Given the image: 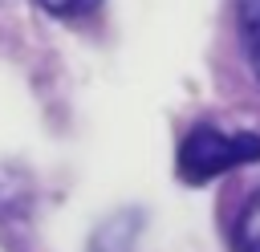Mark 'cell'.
Instances as JSON below:
<instances>
[{"label": "cell", "instance_id": "obj_1", "mask_svg": "<svg viewBox=\"0 0 260 252\" xmlns=\"http://www.w3.org/2000/svg\"><path fill=\"white\" fill-rule=\"evenodd\" d=\"M244 163H260V134L248 130L228 134L219 126H195L179 146V175L187 183H207Z\"/></svg>", "mask_w": 260, "mask_h": 252}, {"label": "cell", "instance_id": "obj_2", "mask_svg": "<svg viewBox=\"0 0 260 252\" xmlns=\"http://www.w3.org/2000/svg\"><path fill=\"white\" fill-rule=\"evenodd\" d=\"M236 24H240V45L248 53V65L260 81V0H236Z\"/></svg>", "mask_w": 260, "mask_h": 252}, {"label": "cell", "instance_id": "obj_3", "mask_svg": "<svg viewBox=\"0 0 260 252\" xmlns=\"http://www.w3.org/2000/svg\"><path fill=\"white\" fill-rule=\"evenodd\" d=\"M236 252H260V191L244 203L236 219Z\"/></svg>", "mask_w": 260, "mask_h": 252}, {"label": "cell", "instance_id": "obj_4", "mask_svg": "<svg viewBox=\"0 0 260 252\" xmlns=\"http://www.w3.org/2000/svg\"><path fill=\"white\" fill-rule=\"evenodd\" d=\"M45 12H53V16H85V12H93L102 0H37Z\"/></svg>", "mask_w": 260, "mask_h": 252}]
</instances>
